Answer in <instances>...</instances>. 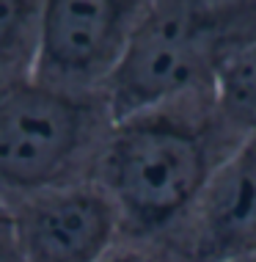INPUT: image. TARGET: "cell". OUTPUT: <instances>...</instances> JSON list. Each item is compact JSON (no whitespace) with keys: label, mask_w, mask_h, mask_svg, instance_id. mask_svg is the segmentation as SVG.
<instances>
[{"label":"cell","mask_w":256,"mask_h":262,"mask_svg":"<svg viewBox=\"0 0 256 262\" xmlns=\"http://www.w3.org/2000/svg\"><path fill=\"white\" fill-rule=\"evenodd\" d=\"M243 141L215 86L119 116L97 180L116 202L124 237L171 235Z\"/></svg>","instance_id":"obj_1"},{"label":"cell","mask_w":256,"mask_h":262,"mask_svg":"<svg viewBox=\"0 0 256 262\" xmlns=\"http://www.w3.org/2000/svg\"><path fill=\"white\" fill-rule=\"evenodd\" d=\"M256 41V0H149L108 89L113 116L215 86Z\"/></svg>","instance_id":"obj_2"},{"label":"cell","mask_w":256,"mask_h":262,"mask_svg":"<svg viewBox=\"0 0 256 262\" xmlns=\"http://www.w3.org/2000/svg\"><path fill=\"white\" fill-rule=\"evenodd\" d=\"M105 91L28 75L0 86V196L97 180L113 130Z\"/></svg>","instance_id":"obj_3"},{"label":"cell","mask_w":256,"mask_h":262,"mask_svg":"<svg viewBox=\"0 0 256 262\" xmlns=\"http://www.w3.org/2000/svg\"><path fill=\"white\" fill-rule=\"evenodd\" d=\"M149 0H44L33 77L61 89L105 91Z\"/></svg>","instance_id":"obj_4"},{"label":"cell","mask_w":256,"mask_h":262,"mask_svg":"<svg viewBox=\"0 0 256 262\" xmlns=\"http://www.w3.org/2000/svg\"><path fill=\"white\" fill-rule=\"evenodd\" d=\"M25 262H99L119 240L122 215L99 180L0 196Z\"/></svg>","instance_id":"obj_5"},{"label":"cell","mask_w":256,"mask_h":262,"mask_svg":"<svg viewBox=\"0 0 256 262\" xmlns=\"http://www.w3.org/2000/svg\"><path fill=\"white\" fill-rule=\"evenodd\" d=\"M168 240L184 262L256 254V138H245L212 174Z\"/></svg>","instance_id":"obj_6"},{"label":"cell","mask_w":256,"mask_h":262,"mask_svg":"<svg viewBox=\"0 0 256 262\" xmlns=\"http://www.w3.org/2000/svg\"><path fill=\"white\" fill-rule=\"evenodd\" d=\"M44 0H0V86L33 75Z\"/></svg>","instance_id":"obj_7"},{"label":"cell","mask_w":256,"mask_h":262,"mask_svg":"<svg viewBox=\"0 0 256 262\" xmlns=\"http://www.w3.org/2000/svg\"><path fill=\"white\" fill-rule=\"evenodd\" d=\"M220 111L245 138H256V41L240 50L215 77Z\"/></svg>","instance_id":"obj_8"},{"label":"cell","mask_w":256,"mask_h":262,"mask_svg":"<svg viewBox=\"0 0 256 262\" xmlns=\"http://www.w3.org/2000/svg\"><path fill=\"white\" fill-rule=\"evenodd\" d=\"M99 262H184V257L162 237H122Z\"/></svg>","instance_id":"obj_9"},{"label":"cell","mask_w":256,"mask_h":262,"mask_svg":"<svg viewBox=\"0 0 256 262\" xmlns=\"http://www.w3.org/2000/svg\"><path fill=\"white\" fill-rule=\"evenodd\" d=\"M0 262H25L22 249L17 240V229H14L11 212L0 202Z\"/></svg>","instance_id":"obj_10"},{"label":"cell","mask_w":256,"mask_h":262,"mask_svg":"<svg viewBox=\"0 0 256 262\" xmlns=\"http://www.w3.org/2000/svg\"><path fill=\"white\" fill-rule=\"evenodd\" d=\"M220 262H256V254H243V257H229V259H220Z\"/></svg>","instance_id":"obj_11"}]
</instances>
